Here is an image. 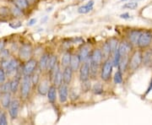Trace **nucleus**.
<instances>
[{"instance_id": "obj_22", "label": "nucleus", "mask_w": 152, "mask_h": 125, "mask_svg": "<svg viewBox=\"0 0 152 125\" xmlns=\"http://www.w3.org/2000/svg\"><path fill=\"white\" fill-rule=\"evenodd\" d=\"M141 33L142 31L140 30H131L128 34V41L133 45H137L138 40Z\"/></svg>"}, {"instance_id": "obj_18", "label": "nucleus", "mask_w": 152, "mask_h": 125, "mask_svg": "<svg viewBox=\"0 0 152 125\" xmlns=\"http://www.w3.org/2000/svg\"><path fill=\"white\" fill-rule=\"evenodd\" d=\"M12 96L13 94L11 92H6V93H2V96H1V99H0V107L2 108H4V110H7L10 104L11 101H12Z\"/></svg>"}, {"instance_id": "obj_43", "label": "nucleus", "mask_w": 152, "mask_h": 125, "mask_svg": "<svg viewBox=\"0 0 152 125\" xmlns=\"http://www.w3.org/2000/svg\"><path fill=\"white\" fill-rule=\"evenodd\" d=\"M119 17L124 20H129V19H130V15L129 13H124V14H121Z\"/></svg>"}, {"instance_id": "obj_12", "label": "nucleus", "mask_w": 152, "mask_h": 125, "mask_svg": "<svg viewBox=\"0 0 152 125\" xmlns=\"http://www.w3.org/2000/svg\"><path fill=\"white\" fill-rule=\"evenodd\" d=\"M133 44L130 43L128 40L127 41H122L120 42L118 45V52L120 56H129L133 51Z\"/></svg>"}, {"instance_id": "obj_17", "label": "nucleus", "mask_w": 152, "mask_h": 125, "mask_svg": "<svg viewBox=\"0 0 152 125\" xmlns=\"http://www.w3.org/2000/svg\"><path fill=\"white\" fill-rule=\"evenodd\" d=\"M22 77L15 76L12 77L11 80H10V92L13 95H15L20 91V80Z\"/></svg>"}, {"instance_id": "obj_3", "label": "nucleus", "mask_w": 152, "mask_h": 125, "mask_svg": "<svg viewBox=\"0 0 152 125\" xmlns=\"http://www.w3.org/2000/svg\"><path fill=\"white\" fill-rule=\"evenodd\" d=\"M113 68V64L111 58H107L102 62L101 65V71H100V77L102 81L109 82L111 80Z\"/></svg>"}, {"instance_id": "obj_13", "label": "nucleus", "mask_w": 152, "mask_h": 125, "mask_svg": "<svg viewBox=\"0 0 152 125\" xmlns=\"http://www.w3.org/2000/svg\"><path fill=\"white\" fill-rule=\"evenodd\" d=\"M104 61L103 56L101 48H95L93 49L91 53L90 56V63H94V64H102V62Z\"/></svg>"}, {"instance_id": "obj_40", "label": "nucleus", "mask_w": 152, "mask_h": 125, "mask_svg": "<svg viewBox=\"0 0 152 125\" xmlns=\"http://www.w3.org/2000/svg\"><path fill=\"white\" fill-rule=\"evenodd\" d=\"M7 74H6V71L0 67V86L4 83L7 80Z\"/></svg>"}, {"instance_id": "obj_15", "label": "nucleus", "mask_w": 152, "mask_h": 125, "mask_svg": "<svg viewBox=\"0 0 152 125\" xmlns=\"http://www.w3.org/2000/svg\"><path fill=\"white\" fill-rule=\"evenodd\" d=\"M62 72H63V83L69 86L72 82V80H73L75 72L71 69L70 66H68V67L62 69Z\"/></svg>"}, {"instance_id": "obj_8", "label": "nucleus", "mask_w": 152, "mask_h": 125, "mask_svg": "<svg viewBox=\"0 0 152 125\" xmlns=\"http://www.w3.org/2000/svg\"><path fill=\"white\" fill-rule=\"evenodd\" d=\"M51 85H52V82L48 76L42 78L37 86V91L38 95H40L41 96H47V93L48 91L49 87Z\"/></svg>"}, {"instance_id": "obj_48", "label": "nucleus", "mask_w": 152, "mask_h": 125, "mask_svg": "<svg viewBox=\"0 0 152 125\" xmlns=\"http://www.w3.org/2000/svg\"><path fill=\"white\" fill-rule=\"evenodd\" d=\"M1 96H2V92H1V91H0V99H1Z\"/></svg>"}, {"instance_id": "obj_45", "label": "nucleus", "mask_w": 152, "mask_h": 125, "mask_svg": "<svg viewBox=\"0 0 152 125\" xmlns=\"http://www.w3.org/2000/svg\"><path fill=\"white\" fill-rule=\"evenodd\" d=\"M151 90H152V78H151V82H150V84H149V86H148V88H147L146 92H145V95H148L149 93L151 91Z\"/></svg>"}, {"instance_id": "obj_39", "label": "nucleus", "mask_w": 152, "mask_h": 125, "mask_svg": "<svg viewBox=\"0 0 152 125\" xmlns=\"http://www.w3.org/2000/svg\"><path fill=\"white\" fill-rule=\"evenodd\" d=\"M91 80H87V81H83L81 82V88L82 91L87 92V91H90L91 90Z\"/></svg>"}, {"instance_id": "obj_11", "label": "nucleus", "mask_w": 152, "mask_h": 125, "mask_svg": "<svg viewBox=\"0 0 152 125\" xmlns=\"http://www.w3.org/2000/svg\"><path fill=\"white\" fill-rule=\"evenodd\" d=\"M91 51H92V49H91L90 45H88V44L86 43L81 44V46H80V48H79L78 54L80 56L82 63H83V62H89Z\"/></svg>"}, {"instance_id": "obj_26", "label": "nucleus", "mask_w": 152, "mask_h": 125, "mask_svg": "<svg viewBox=\"0 0 152 125\" xmlns=\"http://www.w3.org/2000/svg\"><path fill=\"white\" fill-rule=\"evenodd\" d=\"M58 63V56L55 54H50L48 63V66H47V70H46L47 75L54 68Z\"/></svg>"}, {"instance_id": "obj_23", "label": "nucleus", "mask_w": 152, "mask_h": 125, "mask_svg": "<svg viewBox=\"0 0 152 125\" xmlns=\"http://www.w3.org/2000/svg\"><path fill=\"white\" fill-rule=\"evenodd\" d=\"M71 56H72V53L69 51H66L64 52L62 57H61V61H60V66L62 69L68 67L70 64V60H71Z\"/></svg>"}, {"instance_id": "obj_7", "label": "nucleus", "mask_w": 152, "mask_h": 125, "mask_svg": "<svg viewBox=\"0 0 152 125\" xmlns=\"http://www.w3.org/2000/svg\"><path fill=\"white\" fill-rule=\"evenodd\" d=\"M151 43L152 33L151 31H142L136 46L140 49H145L148 48Z\"/></svg>"}, {"instance_id": "obj_31", "label": "nucleus", "mask_w": 152, "mask_h": 125, "mask_svg": "<svg viewBox=\"0 0 152 125\" xmlns=\"http://www.w3.org/2000/svg\"><path fill=\"white\" fill-rule=\"evenodd\" d=\"M91 91L94 95L96 96H101L104 93V87L103 85L101 82H96V84L93 85V86L91 87Z\"/></svg>"}, {"instance_id": "obj_5", "label": "nucleus", "mask_w": 152, "mask_h": 125, "mask_svg": "<svg viewBox=\"0 0 152 125\" xmlns=\"http://www.w3.org/2000/svg\"><path fill=\"white\" fill-rule=\"evenodd\" d=\"M38 68V60L35 58H31L27 61L22 63V73L23 75L31 76Z\"/></svg>"}, {"instance_id": "obj_25", "label": "nucleus", "mask_w": 152, "mask_h": 125, "mask_svg": "<svg viewBox=\"0 0 152 125\" xmlns=\"http://www.w3.org/2000/svg\"><path fill=\"white\" fill-rule=\"evenodd\" d=\"M129 56H122L121 58H120L119 64L118 66V69L121 71V72H123V73H125L126 71H128Z\"/></svg>"}, {"instance_id": "obj_19", "label": "nucleus", "mask_w": 152, "mask_h": 125, "mask_svg": "<svg viewBox=\"0 0 152 125\" xmlns=\"http://www.w3.org/2000/svg\"><path fill=\"white\" fill-rule=\"evenodd\" d=\"M82 61L80 58V56L78 53H72L71 56V60H70V68L73 69L74 72L79 70L80 67L81 65Z\"/></svg>"}, {"instance_id": "obj_9", "label": "nucleus", "mask_w": 152, "mask_h": 125, "mask_svg": "<svg viewBox=\"0 0 152 125\" xmlns=\"http://www.w3.org/2000/svg\"><path fill=\"white\" fill-rule=\"evenodd\" d=\"M69 86L66 85L64 83H62L58 87V96L60 103H65L69 97Z\"/></svg>"}, {"instance_id": "obj_21", "label": "nucleus", "mask_w": 152, "mask_h": 125, "mask_svg": "<svg viewBox=\"0 0 152 125\" xmlns=\"http://www.w3.org/2000/svg\"><path fill=\"white\" fill-rule=\"evenodd\" d=\"M101 65L102 64L90 63V78H91V80L97 79L98 75H100V71H101Z\"/></svg>"}, {"instance_id": "obj_35", "label": "nucleus", "mask_w": 152, "mask_h": 125, "mask_svg": "<svg viewBox=\"0 0 152 125\" xmlns=\"http://www.w3.org/2000/svg\"><path fill=\"white\" fill-rule=\"evenodd\" d=\"M123 72H121L120 70L118 69V71L114 74L113 76V81L116 85H119V84H122L123 83V80H124V78H123Z\"/></svg>"}, {"instance_id": "obj_32", "label": "nucleus", "mask_w": 152, "mask_h": 125, "mask_svg": "<svg viewBox=\"0 0 152 125\" xmlns=\"http://www.w3.org/2000/svg\"><path fill=\"white\" fill-rule=\"evenodd\" d=\"M11 16L10 8L8 6H2L0 7V18L2 20H5Z\"/></svg>"}, {"instance_id": "obj_1", "label": "nucleus", "mask_w": 152, "mask_h": 125, "mask_svg": "<svg viewBox=\"0 0 152 125\" xmlns=\"http://www.w3.org/2000/svg\"><path fill=\"white\" fill-rule=\"evenodd\" d=\"M142 59H143V51L141 50L134 51L129 56L128 71L131 73H134L135 71L138 70L140 67L142 65Z\"/></svg>"}, {"instance_id": "obj_16", "label": "nucleus", "mask_w": 152, "mask_h": 125, "mask_svg": "<svg viewBox=\"0 0 152 125\" xmlns=\"http://www.w3.org/2000/svg\"><path fill=\"white\" fill-rule=\"evenodd\" d=\"M47 97L50 103L54 105L57 102L58 98V87H56L54 85H51L48 89V91L47 93Z\"/></svg>"}, {"instance_id": "obj_14", "label": "nucleus", "mask_w": 152, "mask_h": 125, "mask_svg": "<svg viewBox=\"0 0 152 125\" xmlns=\"http://www.w3.org/2000/svg\"><path fill=\"white\" fill-rule=\"evenodd\" d=\"M50 54L51 53H49L48 52H45L43 53H42L38 59V69L42 73H46Z\"/></svg>"}, {"instance_id": "obj_30", "label": "nucleus", "mask_w": 152, "mask_h": 125, "mask_svg": "<svg viewBox=\"0 0 152 125\" xmlns=\"http://www.w3.org/2000/svg\"><path fill=\"white\" fill-rule=\"evenodd\" d=\"M102 56H103V59L106 60L107 58H111L112 55H111V51H110V47H109L108 42L106 41L102 47Z\"/></svg>"}, {"instance_id": "obj_20", "label": "nucleus", "mask_w": 152, "mask_h": 125, "mask_svg": "<svg viewBox=\"0 0 152 125\" xmlns=\"http://www.w3.org/2000/svg\"><path fill=\"white\" fill-rule=\"evenodd\" d=\"M142 65L147 68L152 67V49L145 50V52H143Z\"/></svg>"}, {"instance_id": "obj_6", "label": "nucleus", "mask_w": 152, "mask_h": 125, "mask_svg": "<svg viewBox=\"0 0 152 125\" xmlns=\"http://www.w3.org/2000/svg\"><path fill=\"white\" fill-rule=\"evenodd\" d=\"M20 109V100L18 98H13L8 107V113L11 120H15L19 117Z\"/></svg>"}, {"instance_id": "obj_44", "label": "nucleus", "mask_w": 152, "mask_h": 125, "mask_svg": "<svg viewBox=\"0 0 152 125\" xmlns=\"http://www.w3.org/2000/svg\"><path fill=\"white\" fill-rule=\"evenodd\" d=\"M37 21V20L36 19V18H32V19H31L29 21H28V24L27 26H33L36 23Z\"/></svg>"}, {"instance_id": "obj_24", "label": "nucleus", "mask_w": 152, "mask_h": 125, "mask_svg": "<svg viewBox=\"0 0 152 125\" xmlns=\"http://www.w3.org/2000/svg\"><path fill=\"white\" fill-rule=\"evenodd\" d=\"M94 1L93 0H91V1H88L87 4H84V5L80 6L78 8V13L79 14H81V15H85V14H88L90 13L91 11L93 10V7H94Z\"/></svg>"}, {"instance_id": "obj_34", "label": "nucleus", "mask_w": 152, "mask_h": 125, "mask_svg": "<svg viewBox=\"0 0 152 125\" xmlns=\"http://www.w3.org/2000/svg\"><path fill=\"white\" fill-rule=\"evenodd\" d=\"M8 124V116L5 110L0 107V125Z\"/></svg>"}, {"instance_id": "obj_27", "label": "nucleus", "mask_w": 152, "mask_h": 125, "mask_svg": "<svg viewBox=\"0 0 152 125\" xmlns=\"http://www.w3.org/2000/svg\"><path fill=\"white\" fill-rule=\"evenodd\" d=\"M109 44V47H110V51H111V55L113 56V53L118 50V45H119L120 41L117 37H112L107 40ZM112 58V57H111Z\"/></svg>"}, {"instance_id": "obj_4", "label": "nucleus", "mask_w": 152, "mask_h": 125, "mask_svg": "<svg viewBox=\"0 0 152 125\" xmlns=\"http://www.w3.org/2000/svg\"><path fill=\"white\" fill-rule=\"evenodd\" d=\"M34 56V48L30 42L22 43L18 49V58L22 63L27 61Z\"/></svg>"}, {"instance_id": "obj_10", "label": "nucleus", "mask_w": 152, "mask_h": 125, "mask_svg": "<svg viewBox=\"0 0 152 125\" xmlns=\"http://www.w3.org/2000/svg\"><path fill=\"white\" fill-rule=\"evenodd\" d=\"M79 78L80 82L87 81L91 80L90 78V63L83 62L79 69Z\"/></svg>"}, {"instance_id": "obj_38", "label": "nucleus", "mask_w": 152, "mask_h": 125, "mask_svg": "<svg viewBox=\"0 0 152 125\" xmlns=\"http://www.w3.org/2000/svg\"><path fill=\"white\" fill-rule=\"evenodd\" d=\"M0 91L2 93L10 92V80H6L0 86Z\"/></svg>"}, {"instance_id": "obj_33", "label": "nucleus", "mask_w": 152, "mask_h": 125, "mask_svg": "<svg viewBox=\"0 0 152 125\" xmlns=\"http://www.w3.org/2000/svg\"><path fill=\"white\" fill-rule=\"evenodd\" d=\"M14 4L21 9L22 10L25 11L30 8V4L27 2V0H14Z\"/></svg>"}, {"instance_id": "obj_36", "label": "nucleus", "mask_w": 152, "mask_h": 125, "mask_svg": "<svg viewBox=\"0 0 152 125\" xmlns=\"http://www.w3.org/2000/svg\"><path fill=\"white\" fill-rule=\"evenodd\" d=\"M11 50L8 48H4L0 51V60L8 59L10 58Z\"/></svg>"}, {"instance_id": "obj_41", "label": "nucleus", "mask_w": 152, "mask_h": 125, "mask_svg": "<svg viewBox=\"0 0 152 125\" xmlns=\"http://www.w3.org/2000/svg\"><path fill=\"white\" fill-rule=\"evenodd\" d=\"M9 26L12 29H18V28L21 27L22 26V22L20 20H17V19H15V20L10 22Z\"/></svg>"}, {"instance_id": "obj_2", "label": "nucleus", "mask_w": 152, "mask_h": 125, "mask_svg": "<svg viewBox=\"0 0 152 125\" xmlns=\"http://www.w3.org/2000/svg\"><path fill=\"white\" fill-rule=\"evenodd\" d=\"M33 89L32 83L31 80V76L29 75H23L20 80V96L21 100H28Z\"/></svg>"}, {"instance_id": "obj_37", "label": "nucleus", "mask_w": 152, "mask_h": 125, "mask_svg": "<svg viewBox=\"0 0 152 125\" xmlns=\"http://www.w3.org/2000/svg\"><path fill=\"white\" fill-rule=\"evenodd\" d=\"M139 4L135 2V1H129V3H126L123 6V9H128V10H134L138 8Z\"/></svg>"}, {"instance_id": "obj_47", "label": "nucleus", "mask_w": 152, "mask_h": 125, "mask_svg": "<svg viewBox=\"0 0 152 125\" xmlns=\"http://www.w3.org/2000/svg\"><path fill=\"white\" fill-rule=\"evenodd\" d=\"M48 20V16H44L43 18L42 19V24H43V23H46Z\"/></svg>"}, {"instance_id": "obj_46", "label": "nucleus", "mask_w": 152, "mask_h": 125, "mask_svg": "<svg viewBox=\"0 0 152 125\" xmlns=\"http://www.w3.org/2000/svg\"><path fill=\"white\" fill-rule=\"evenodd\" d=\"M27 2L29 3L30 6H31V5H34V4H36L37 0H27Z\"/></svg>"}, {"instance_id": "obj_29", "label": "nucleus", "mask_w": 152, "mask_h": 125, "mask_svg": "<svg viewBox=\"0 0 152 125\" xmlns=\"http://www.w3.org/2000/svg\"><path fill=\"white\" fill-rule=\"evenodd\" d=\"M42 72L38 69L35 71L34 73H33L32 75H31V83H32V86L33 88H35V87H37V86L38 85V83L40 81V80L42 79Z\"/></svg>"}, {"instance_id": "obj_42", "label": "nucleus", "mask_w": 152, "mask_h": 125, "mask_svg": "<svg viewBox=\"0 0 152 125\" xmlns=\"http://www.w3.org/2000/svg\"><path fill=\"white\" fill-rule=\"evenodd\" d=\"M6 44H7V41L5 39H0V51L5 48Z\"/></svg>"}, {"instance_id": "obj_28", "label": "nucleus", "mask_w": 152, "mask_h": 125, "mask_svg": "<svg viewBox=\"0 0 152 125\" xmlns=\"http://www.w3.org/2000/svg\"><path fill=\"white\" fill-rule=\"evenodd\" d=\"M11 11V16L13 17L14 19H20L24 16V11L22 10L21 9H20L19 7H17L16 5H15L10 8Z\"/></svg>"}]
</instances>
